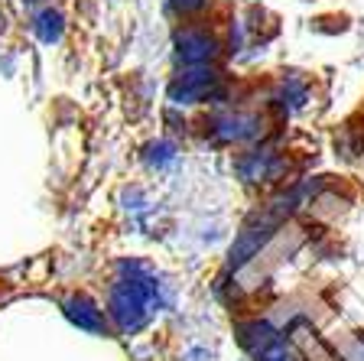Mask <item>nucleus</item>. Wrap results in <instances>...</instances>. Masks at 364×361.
<instances>
[{"label":"nucleus","instance_id":"obj_1","mask_svg":"<svg viewBox=\"0 0 364 361\" xmlns=\"http://www.w3.org/2000/svg\"><path fill=\"white\" fill-rule=\"evenodd\" d=\"M156 306V277L140 263H121V277L111 283L107 313L121 332H136Z\"/></svg>","mask_w":364,"mask_h":361},{"label":"nucleus","instance_id":"obj_2","mask_svg":"<svg viewBox=\"0 0 364 361\" xmlns=\"http://www.w3.org/2000/svg\"><path fill=\"white\" fill-rule=\"evenodd\" d=\"M221 75L212 66H186L179 75L169 85V101L176 105H196V101H205L218 88Z\"/></svg>","mask_w":364,"mask_h":361},{"label":"nucleus","instance_id":"obj_3","mask_svg":"<svg viewBox=\"0 0 364 361\" xmlns=\"http://www.w3.org/2000/svg\"><path fill=\"white\" fill-rule=\"evenodd\" d=\"M212 134L221 143H254L264 137V117L250 111H228L212 120Z\"/></svg>","mask_w":364,"mask_h":361},{"label":"nucleus","instance_id":"obj_4","mask_svg":"<svg viewBox=\"0 0 364 361\" xmlns=\"http://www.w3.org/2000/svg\"><path fill=\"white\" fill-rule=\"evenodd\" d=\"M179 46V59L186 66H212L221 53V43L208 30H186L176 36Z\"/></svg>","mask_w":364,"mask_h":361},{"label":"nucleus","instance_id":"obj_5","mask_svg":"<svg viewBox=\"0 0 364 361\" xmlns=\"http://www.w3.org/2000/svg\"><path fill=\"white\" fill-rule=\"evenodd\" d=\"M287 159L273 150H250L247 157L237 159V173L244 182H273L283 173Z\"/></svg>","mask_w":364,"mask_h":361},{"label":"nucleus","instance_id":"obj_6","mask_svg":"<svg viewBox=\"0 0 364 361\" xmlns=\"http://www.w3.org/2000/svg\"><path fill=\"white\" fill-rule=\"evenodd\" d=\"M270 234H273V221L270 219H260L257 225L244 228L241 238H237L235 248H231V267H241V263H247L250 257L257 254L267 241H270Z\"/></svg>","mask_w":364,"mask_h":361},{"label":"nucleus","instance_id":"obj_7","mask_svg":"<svg viewBox=\"0 0 364 361\" xmlns=\"http://www.w3.org/2000/svg\"><path fill=\"white\" fill-rule=\"evenodd\" d=\"M65 316L72 319L78 329L91 332V335H105V332H107L105 313H101V309L88 300V296H72V300H65Z\"/></svg>","mask_w":364,"mask_h":361},{"label":"nucleus","instance_id":"obj_8","mask_svg":"<svg viewBox=\"0 0 364 361\" xmlns=\"http://www.w3.org/2000/svg\"><path fill=\"white\" fill-rule=\"evenodd\" d=\"M237 332H241V345L247 348V352H254V355H260L267 345H273V342L280 339L277 329H273L270 323H260V319H254V323H241L237 325Z\"/></svg>","mask_w":364,"mask_h":361},{"label":"nucleus","instance_id":"obj_9","mask_svg":"<svg viewBox=\"0 0 364 361\" xmlns=\"http://www.w3.org/2000/svg\"><path fill=\"white\" fill-rule=\"evenodd\" d=\"M36 36L43 39V43H55V39L62 36V16H59V10H43V14L36 16Z\"/></svg>","mask_w":364,"mask_h":361},{"label":"nucleus","instance_id":"obj_10","mask_svg":"<svg viewBox=\"0 0 364 361\" xmlns=\"http://www.w3.org/2000/svg\"><path fill=\"white\" fill-rule=\"evenodd\" d=\"M257 361H306V358L296 352V348L289 345L287 339H277L273 345H267L264 352L257 355Z\"/></svg>","mask_w":364,"mask_h":361},{"label":"nucleus","instance_id":"obj_11","mask_svg":"<svg viewBox=\"0 0 364 361\" xmlns=\"http://www.w3.org/2000/svg\"><path fill=\"white\" fill-rule=\"evenodd\" d=\"M212 0H169V7L176 10V14H182V16H196V14H202L205 7H208Z\"/></svg>","mask_w":364,"mask_h":361},{"label":"nucleus","instance_id":"obj_12","mask_svg":"<svg viewBox=\"0 0 364 361\" xmlns=\"http://www.w3.org/2000/svg\"><path fill=\"white\" fill-rule=\"evenodd\" d=\"M341 358L345 361H364V339L341 342Z\"/></svg>","mask_w":364,"mask_h":361},{"label":"nucleus","instance_id":"obj_13","mask_svg":"<svg viewBox=\"0 0 364 361\" xmlns=\"http://www.w3.org/2000/svg\"><path fill=\"white\" fill-rule=\"evenodd\" d=\"M26 4H36V0H26Z\"/></svg>","mask_w":364,"mask_h":361}]
</instances>
